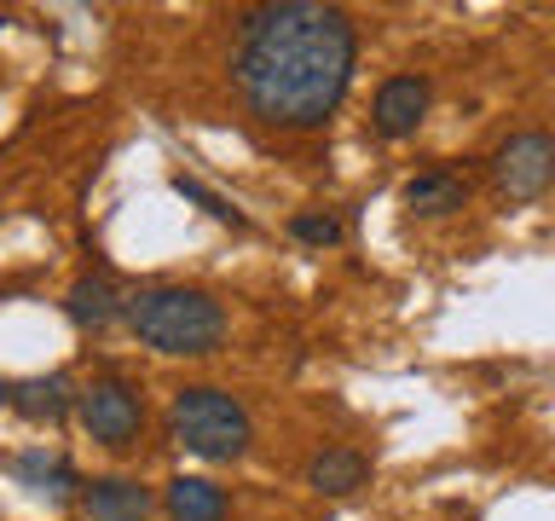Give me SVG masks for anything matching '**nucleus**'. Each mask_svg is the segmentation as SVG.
<instances>
[{"instance_id": "nucleus-1", "label": "nucleus", "mask_w": 555, "mask_h": 521, "mask_svg": "<svg viewBox=\"0 0 555 521\" xmlns=\"http://www.w3.org/2000/svg\"><path fill=\"white\" fill-rule=\"evenodd\" d=\"M359 69V29L324 0H267L237 17L232 87L255 122L278 134H312L341 111Z\"/></svg>"}, {"instance_id": "nucleus-2", "label": "nucleus", "mask_w": 555, "mask_h": 521, "mask_svg": "<svg viewBox=\"0 0 555 521\" xmlns=\"http://www.w3.org/2000/svg\"><path fill=\"white\" fill-rule=\"evenodd\" d=\"M128 325L133 336L173 359H203L225 342V313L208 290H185V284H151L128 295Z\"/></svg>"}, {"instance_id": "nucleus-3", "label": "nucleus", "mask_w": 555, "mask_h": 521, "mask_svg": "<svg viewBox=\"0 0 555 521\" xmlns=\"http://www.w3.org/2000/svg\"><path fill=\"white\" fill-rule=\"evenodd\" d=\"M168 441L185 446L203 463H237L255 441V423H249L237 394L191 382V389H180L168 399Z\"/></svg>"}, {"instance_id": "nucleus-4", "label": "nucleus", "mask_w": 555, "mask_h": 521, "mask_svg": "<svg viewBox=\"0 0 555 521\" xmlns=\"http://www.w3.org/2000/svg\"><path fill=\"white\" fill-rule=\"evenodd\" d=\"M76 417L99 446H133L145 429V399L128 377H93L76 399Z\"/></svg>"}, {"instance_id": "nucleus-5", "label": "nucleus", "mask_w": 555, "mask_h": 521, "mask_svg": "<svg viewBox=\"0 0 555 521\" xmlns=\"http://www.w3.org/2000/svg\"><path fill=\"white\" fill-rule=\"evenodd\" d=\"M492 180L509 203L544 198L555 180V139L550 134H509L492 156Z\"/></svg>"}, {"instance_id": "nucleus-6", "label": "nucleus", "mask_w": 555, "mask_h": 521, "mask_svg": "<svg viewBox=\"0 0 555 521\" xmlns=\"http://www.w3.org/2000/svg\"><path fill=\"white\" fill-rule=\"evenodd\" d=\"M434 104V81L428 76H388L376 87V104H371V128L382 139H411L416 128H423Z\"/></svg>"}, {"instance_id": "nucleus-7", "label": "nucleus", "mask_w": 555, "mask_h": 521, "mask_svg": "<svg viewBox=\"0 0 555 521\" xmlns=\"http://www.w3.org/2000/svg\"><path fill=\"white\" fill-rule=\"evenodd\" d=\"M151 486L133 475H99L81 486V510L87 521H145L151 516Z\"/></svg>"}, {"instance_id": "nucleus-8", "label": "nucleus", "mask_w": 555, "mask_h": 521, "mask_svg": "<svg viewBox=\"0 0 555 521\" xmlns=\"http://www.w3.org/2000/svg\"><path fill=\"white\" fill-rule=\"evenodd\" d=\"M64 313H69L76 330H104V325L128 319V295L116 290L111 272H87V278H76V284L64 290Z\"/></svg>"}, {"instance_id": "nucleus-9", "label": "nucleus", "mask_w": 555, "mask_h": 521, "mask_svg": "<svg viewBox=\"0 0 555 521\" xmlns=\"http://www.w3.org/2000/svg\"><path fill=\"white\" fill-rule=\"evenodd\" d=\"M76 399H81V394L69 389V377H59V371L12 382V411H17V417H29V423H64Z\"/></svg>"}, {"instance_id": "nucleus-10", "label": "nucleus", "mask_w": 555, "mask_h": 521, "mask_svg": "<svg viewBox=\"0 0 555 521\" xmlns=\"http://www.w3.org/2000/svg\"><path fill=\"white\" fill-rule=\"evenodd\" d=\"M364 475H371V458L353 452V446H324V452H312V463H307V486H312V493H324V498L359 493Z\"/></svg>"}, {"instance_id": "nucleus-11", "label": "nucleus", "mask_w": 555, "mask_h": 521, "mask_svg": "<svg viewBox=\"0 0 555 521\" xmlns=\"http://www.w3.org/2000/svg\"><path fill=\"white\" fill-rule=\"evenodd\" d=\"M463 203H468V180H463V174H451V168H423V174H411V180H405V208H411V215L440 220V215H457Z\"/></svg>"}, {"instance_id": "nucleus-12", "label": "nucleus", "mask_w": 555, "mask_h": 521, "mask_svg": "<svg viewBox=\"0 0 555 521\" xmlns=\"http://www.w3.org/2000/svg\"><path fill=\"white\" fill-rule=\"evenodd\" d=\"M163 504H168L173 521H225V510H232L220 486L203 481V475H173L168 493H163Z\"/></svg>"}, {"instance_id": "nucleus-13", "label": "nucleus", "mask_w": 555, "mask_h": 521, "mask_svg": "<svg viewBox=\"0 0 555 521\" xmlns=\"http://www.w3.org/2000/svg\"><path fill=\"white\" fill-rule=\"evenodd\" d=\"M17 481H24L29 493H41L47 504H69L76 486H87L76 469H69V458H47V452H24V458H17Z\"/></svg>"}, {"instance_id": "nucleus-14", "label": "nucleus", "mask_w": 555, "mask_h": 521, "mask_svg": "<svg viewBox=\"0 0 555 521\" xmlns=\"http://www.w3.org/2000/svg\"><path fill=\"white\" fill-rule=\"evenodd\" d=\"M173 191H180L185 203H197L208 220H220V226H249V220H243V208H232L220 191H208L203 180H191V174H173Z\"/></svg>"}, {"instance_id": "nucleus-15", "label": "nucleus", "mask_w": 555, "mask_h": 521, "mask_svg": "<svg viewBox=\"0 0 555 521\" xmlns=\"http://www.w3.org/2000/svg\"><path fill=\"white\" fill-rule=\"evenodd\" d=\"M289 238L307 243V250H330V243H341V220H336V215H319V208H307V215L289 220Z\"/></svg>"}, {"instance_id": "nucleus-16", "label": "nucleus", "mask_w": 555, "mask_h": 521, "mask_svg": "<svg viewBox=\"0 0 555 521\" xmlns=\"http://www.w3.org/2000/svg\"><path fill=\"white\" fill-rule=\"evenodd\" d=\"M0 406H12V382H0Z\"/></svg>"}]
</instances>
